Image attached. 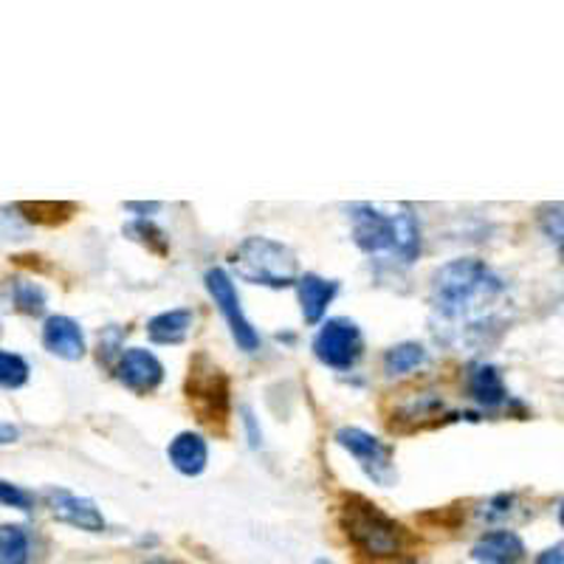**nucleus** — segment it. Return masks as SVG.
I'll return each mask as SVG.
<instances>
[{
  "instance_id": "nucleus-30",
  "label": "nucleus",
  "mask_w": 564,
  "mask_h": 564,
  "mask_svg": "<svg viewBox=\"0 0 564 564\" xmlns=\"http://www.w3.org/2000/svg\"><path fill=\"white\" fill-rule=\"evenodd\" d=\"M558 522H562V528H564V502L558 506Z\"/></svg>"
},
{
  "instance_id": "nucleus-13",
  "label": "nucleus",
  "mask_w": 564,
  "mask_h": 564,
  "mask_svg": "<svg viewBox=\"0 0 564 564\" xmlns=\"http://www.w3.org/2000/svg\"><path fill=\"white\" fill-rule=\"evenodd\" d=\"M296 294H300L305 322H308V325H316V322H322V316L327 314V308H330V302L336 300V294H339V282L325 280V276L319 274H305L296 280Z\"/></svg>"
},
{
  "instance_id": "nucleus-20",
  "label": "nucleus",
  "mask_w": 564,
  "mask_h": 564,
  "mask_svg": "<svg viewBox=\"0 0 564 564\" xmlns=\"http://www.w3.org/2000/svg\"><path fill=\"white\" fill-rule=\"evenodd\" d=\"M29 381V365L23 356L9 350H0V387L20 390Z\"/></svg>"
},
{
  "instance_id": "nucleus-26",
  "label": "nucleus",
  "mask_w": 564,
  "mask_h": 564,
  "mask_svg": "<svg viewBox=\"0 0 564 564\" xmlns=\"http://www.w3.org/2000/svg\"><path fill=\"white\" fill-rule=\"evenodd\" d=\"M18 441V430H14L12 423H0V446L3 443H14Z\"/></svg>"
},
{
  "instance_id": "nucleus-25",
  "label": "nucleus",
  "mask_w": 564,
  "mask_h": 564,
  "mask_svg": "<svg viewBox=\"0 0 564 564\" xmlns=\"http://www.w3.org/2000/svg\"><path fill=\"white\" fill-rule=\"evenodd\" d=\"M243 421H246V426H249V437H251V446H260V437H263V435H260V432H257V423H254V415H251V412H249V410H246V417H243Z\"/></svg>"
},
{
  "instance_id": "nucleus-17",
  "label": "nucleus",
  "mask_w": 564,
  "mask_h": 564,
  "mask_svg": "<svg viewBox=\"0 0 564 564\" xmlns=\"http://www.w3.org/2000/svg\"><path fill=\"white\" fill-rule=\"evenodd\" d=\"M423 365H426V350L417 341H404V345H395L384 352L387 376H406Z\"/></svg>"
},
{
  "instance_id": "nucleus-28",
  "label": "nucleus",
  "mask_w": 564,
  "mask_h": 564,
  "mask_svg": "<svg viewBox=\"0 0 564 564\" xmlns=\"http://www.w3.org/2000/svg\"><path fill=\"white\" fill-rule=\"evenodd\" d=\"M551 235H553V238H556L558 251H562V257H564V224L556 226V229H551Z\"/></svg>"
},
{
  "instance_id": "nucleus-14",
  "label": "nucleus",
  "mask_w": 564,
  "mask_h": 564,
  "mask_svg": "<svg viewBox=\"0 0 564 564\" xmlns=\"http://www.w3.org/2000/svg\"><path fill=\"white\" fill-rule=\"evenodd\" d=\"M167 457L178 475L198 477L204 475L206 463H209V446H206V441L198 432H181L170 443Z\"/></svg>"
},
{
  "instance_id": "nucleus-22",
  "label": "nucleus",
  "mask_w": 564,
  "mask_h": 564,
  "mask_svg": "<svg viewBox=\"0 0 564 564\" xmlns=\"http://www.w3.org/2000/svg\"><path fill=\"white\" fill-rule=\"evenodd\" d=\"M128 235H133L135 240L150 246V251H155V254H167V238H164V231L155 229L150 220H135V224H130Z\"/></svg>"
},
{
  "instance_id": "nucleus-24",
  "label": "nucleus",
  "mask_w": 564,
  "mask_h": 564,
  "mask_svg": "<svg viewBox=\"0 0 564 564\" xmlns=\"http://www.w3.org/2000/svg\"><path fill=\"white\" fill-rule=\"evenodd\" d=\"M536 564H564V542H558V545H553V547H547V551L539 553Z\"/></svg>"
},
{
  "instance_id": "nucleus-19",
  "label": "nucleus",
  "mask_w": 564,
  "mask_h": 564,
  "mask_svg": "<svg viewBox=\"0 0 564 564\" xmlns=\"http://www.w3.org/2000/svg\"><path fill=\"white\" fill-rule=\"evenodd\" d=\"M0 564H29V533L23 525H0Z\"/></svg>"
},
{
  "instance_id": "nucleus-8",
  "label": "nucleus",
  "mask_w": 564,
  "mask_h": 564,
  "mask_svg": "<svg viewBox=\"0 0 564 564\" xmlns=\"http://www.w3.org/2000/svg\"><path fill=\"white\" fill-rule=\"evenodd\" d=\"M204 282H206V291H209V296L215 300V305H218V311L224 314L226 325H229L231 339L238 341L240 350L254 352L257 347H260V334H257L254 327H251V322L246 319L243 305H240L238 289H235L231 276L226 274L224 269H209L206 271Z\"/></svg>"
},
{
  "instance_id": "nucleus-3",
  "label": "nucleus",
  "mask_w": 564,
  "mask_h": 564,
  "mask_svg": "<svg viewBox=\"0 0 564 564\" xmlns=\"http://www.w3.org/2000/svg\"><path fill=\"white\" fill-rule=\"evenodd\" d=\"M339 522L347 542L370 558L398 556V553H404L406 542H410L406 528L401 522L392 520L390 513H384L376 502L359 497V494L345 497Z\"/></svg>"
},
{
  "instance_id": "nucleus-4",
  "label": "nucleus",
  "mask_w": 564,
  "mask_h": 564,
  "mask_svg": "<svg viewBox=\"0 0 564 564\" xmlns=\"http://www.w3.org/2000/svg\"><path fill=\"white\" fill-rule=\"evenodd\" d=\"M231 269L238 271L240 280L265 285V289H289L296 285V254L285 243L271 238H246L238 249L231 251Z\"/></svg>"
},
{
  "instance_id": "nucleus-9",
  "label": "nucleus",
  "mask_w": 564,
  "mask_h": 564,
  "mask_svg": "<svg viewBox=\"0 0 564 564\" xmlns=\"http://www.w3.org/2000/svg\"><path fill=\"white\" fill-rule=\"evenodd\" d=\"M116 379L135 395H148V392L159 390V384L164 381V365L155 352L144 350V347H130L116 361Z\"/></svg>"
},
{
  "instance_id": "nucleus-6",
  "label": "nucleus",
  "mask_w": 564,
  "mask_h": 564,
  "mask_svg": "<svg viewBox=\"0 0 564 564\" xmlns=\"http://www.w3.org/2000/svg\"><path fill=\"white\" fill-rule=\"evenodd\" d=\"M361 350H365V339H361L359 325L350 319H327L314 339L316 359L339 372L350 370L361 359Z\"/></svg>"
},
{
  "instance_id": "nucleus-5",
  "label": "nucleus",
  "mask_w": 564,
  "mask_h": 564,
  "mask_svg": "<svg viewBox=\"0 0 564 564\" xmlns=\"http://www.w3.org/2000/svg\"><path fill=\"white\" fill-rule=\"evenodd\" d=\"M231 390L226 372L218 365H212L209 356H195L189 365V376H186V398L189 406L195 410L198 421L209 430H224L229 421L231 406Z\"/></svg>"
},
{
  "instance_id": "nucleus-11",
  "label": "nucleus",
  "mask_w": 564,
  "mask_h": 564,
  "mask_svg": "<svg viewBox=\"0 0 564 564\" xmlns=\"http://www.w3.org/2000/svg\"><path fill=\"white\" fill-rule=\"evenodd\" d=\"M43 347L65 361H79L85 356V334L70 316H48L43 325Z\"/></svg>"
},
{
  "instance_id": "nucleus-16",
  "label": "nucleus",
  "mask_w": 564,
  "mask_h": 564,
  "mask_svg": "<svg viewBox=\"0 0 564 564\" xmlns=\"http://www.w3.org/2000/svg\"><path fill=\"white\" fill-rule=\"evenodd\" d=\"M195 314L189 308H173L164 314L153 316L148 322V336L155 345H181L186 334L193 330Z\"/></svg>"
},
{
  "instance_id": "nucleus-7",
  "label": "nucleus",
  "mask_w": 564,
  "mask_h": 564,
  "mask_svg": "<svg viewBox=\"0 0 564 564\" xmlns=\"http://www.w3.org/2000/svg\"><path fill=\"white\" fill-rule=\"evenodd\" d=\"M336 443L341 449L359 463L361 471L379 486H390L395 480V466H392V449L384 441H379L370 432L359 430V426H345L336 432Z\"/></svg>"
},
{
  "instance_id": "nucleus-12",
  "label": "nucleus",
  "mask_w": 564,
  "mask_h": 564,
  "mask_svg": "<svg viewBox=\"0 0 564 564\" xmlns=\"http://www.w3.org/2000/svg\"><path fill=\"white\" fill-rule=\"evenodd\" d=\"M471 558L477 564H522L525 542L513 531H491L477 539L471 547Z\"/></svg>"
},
{
  "instance_id": "nucleus-2",
  "label": "nucleus",
  "mask_w": 564,
  "mask_h": 564,
  "mask_svg": "<svg viewBox=\"0 0 564 564\" xmlns=\"http://www.w3.org/2000/svg\"><path fill=\"white\" fill-rule=\"evenodd\" d=\"M352 240L365 254L395 260V263H415L421 254V226L406 206L356 204L350 206Z\"/></svg>"
},
{
  "instance_id": "nucleus-23",
  "label": "nucleus",
  "mask_w": 564,
  "mask_h": 564,
  "mask_svg": "<svg viewBox=\"0 0 564 564\" xmlns=\"http://www.w3.org/2000/svg\"><path fill=\"white\" fill-rule=\"evenodd\" d=\"M0 502L9 508H18V511H29V508H32V494L12 486V482L0 480Z\"/></svg>"
},
{
  "instance_id": "nucleus-27",
  "label": "nucleus",
  "mask_w": 564,
  "mask_h": 564,
  "mask_svg": "<svg viewBox=\"0 0 564 564\" xmlns=\"http://www.w3.org/2000/svg\"><path fill=\"white\" fill-rule=\"evenodd\" d=\"M128 209H130V212H141L139 218H141V220H148V218H150L148 212H159L161 204H128Z\"/></svg>"
},
{
  "instance_id": "nucleus-10",
  "label": "nucleus",
  "mask_w": 564,
  "mask_h": 564,
  "mask_svg": "<svg viewBox=\"0 0 564 564\" xmlns=\"http://www.w3.org/2000/svg\"><path fill=\"white\" fill-rule=\"evenodd\" d=\"M45 506L52 508V513L59 522L70 528H79V531L88 533H102L105 531V517L97 506L77 494L63 491V488H48L43 494Z\"/></svg>"
},
{
  "instance_id": "nucleus-15",
  "label": "nucleus",
  "mask_w": 564,
  "mask_h": 564,
  "mask_svg": "<svg viewBox=\"0 0 564 564\" xmlns=\"http://www.w3.org/2000/svg\"><path fill=\"white\" fill-rule=\"evenodd\" d=\"M468 395L475 398L480 406H488V410L506 404L508 390L506 384H502L500 370L486 365V361L468 367Z\"/></svg>"
},
{
  "instance_id": "nucleus-29",
  "label": "nucleus",
  "mask_w": 564,
  "mask_h": 564,
  "mask_svg": "<svg viewBox=\"0 0 564 564\" xmlns=\"http://www.w3.org/2000/svg\"><path fill=\"white\" fill-rule=\"evenodd\" d=\"M144 564H178V562H170V558H150V562Z\"/></svg>"
},
{
  "instance_id": "nucleus-1",
  "label": "nucleus",
  "mask_w": 564,
  "mask_h": 564,
  "mask_svg": "<svg viewBox=\"0 0 564 564\" xmlns=\"http://www.w3.org/2000/svg\"><path fill=\"white\" fill-rule=\"evenodd\" d=\"M502 296V276L477 257L452 260L432 274V314L452 330H480L491 325Z\"/></svg>"
},
{
  "instance_id": "nucleus-21",
  "label": "nucleus",
  "mask_w": 564,
  "mask_h": 564,
  "mask_svg": "<svg viewBox=\"0 0 564 564\" xmlns=\"http://www.w3.org/2000/svg\"><path fill=\"white\" fill-rule=\"evenodd\" d=\"M18 209L26 212L29 220H37V224L52 226V224H63L65 218H70L74 204H54V200L43 204V200H37V204H20Z\"/></svg>"
},
{
  "instance_id": "nucleus-31",
  "label": "nucleus",
  "mask_w": 564,
  "mask_h": 564,
  "mask_svg": "<svg viewBox=\"0 0 564 564\" xmlns=\"http://www.w3.org/2000/svg\"><path fill=\"white\" fill-rule=\"evenodd\" d=\"M404 564H417V562H404Z\"/></svg>"
},
{
  "instance_id": "nucleus-18",
  "label": "nucleus",
  "mask_w": 564,
  "mask_h": 564,
  "mask_svg": "<svg viewBox=\"0 0 564 564\" xmlns=\"http://www.w3.org/2000/svg\"><path fill=\"white\" fill-rule=\"evenodd\" d=\"M7 294L20 314L40 316L45 311V291L40 289L37 282L20 280V276H14V280H9Z\"/></svg>"
}]
</instances>
